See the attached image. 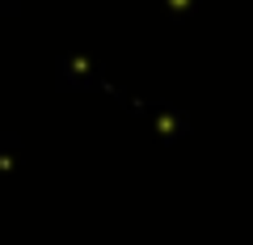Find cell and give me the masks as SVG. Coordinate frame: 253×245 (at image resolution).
Returning <instances> with one entry per match:
<instances>
[{"instance_id":"cell-1","label":"cell","mask_w":253,"mask_h":245,"mask_svg":"<svg viewBox=\"0 0 253 245\" xmlns=\"http://www.w3.org/2000/svg\"><path fill=\"white\" fill-rule=\"evenodd\" d=\"M169 4H173V9H186V4H190V0H169Z\"/></svg>"}]
</instances>
